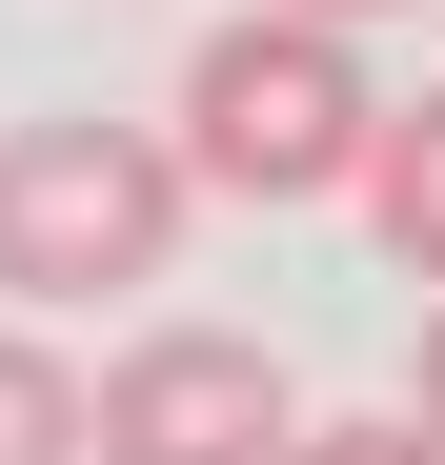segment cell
<instances>
[{
    "label": "cell",
    "mask_w": 445,
    "mask_h": 465,
    "mask_svg": "<svg viewBox=\"0 0 445 465\" xmlns=\"http://www.w3.org/2000/svg\"><path fill=\"white\" fill-rule=\"evenodd\" d=\"M364 142H385V82H364V41L263 21V0L183 61V102H163L183 203H344V183H364Z\"/></svg>",
    "instance_id": "6da1fadb"
},
{
    "label": "cell",
    "mask_w": 445,
    "mask_h": 465,
    "mask_svg": "<svg viewBox=\"0 0 445 465\" xmlns=\"http://www.w3.org/2000/svg\"><path fill=\"white\" fill-rule=\"evenodd\" d=\"M163 263H183L163 122H102V102L0 122V303H142Z\"/></svg>",
    "instance_id": "7a4b0ae2"
},
{
    "label": "cell",
    "mask_w": 445,
    "mask_h": 465,
    "mask_svg": "<svg viewBox=\"0 0 445 465\" xmlns=\"http://www.w3.org/2000/svg\"><path fill=\"white\" fill-rule=\"evenodd\" d=\"M283 364L243 324H142L102 384H82V465H283Z\"/></svg>",
    "instance_id": "3957f363"
},
{
    "label": "cell",
    "mask_w": 445,
    "mask_h": 465,
    "mask_svg": "<svg viewBox=\"0 0 445 465\" xmlns=\"http://www.w3.org/2000/svg\"><path fill=\"white\" fill-rule=\"evenodd\" d=\"M344 203L385 223V263H405V283H445V82L385 102V142H364V183H344Z\"/></svg>",
    "instance_id": "277c9868"
},
{
    "label": "cell",
    "mask_w": 445,
    "mask_h": 465,
    "mask_svg": "<svg viewBox=\"0 0 445 465\" xmlns=\"http://www.w3.org/2000/svg\"><path fill=\"white\" fill-rule=\"evenodd\" d=\"M0 465H82V364L41 324H0Z\"/></svg>",
    "instance_id": "5b68a950"
},
{
    "label": "cell",
    "mask_w": 445,
    "mask_h": 465,
    "mask_svg": "<svg viewBox=\"0 0 445 465\" xmlns=\"http://www.w3.org/2000/svg\"><path fill=\"white\" fill-rule=\"evenodd\" d=\"M283 465H445L405 405H344V425H283Z\"/></svg>",
    "instance_id": "8992f818"
},
{
    "label": "cell",
    "mask_w": 445,
    "mask_h": 465,
    "mask_svg": "<svg viewBox=\"0 0 445 465\" xmlns=\"http://www.w3.org/2000/svg\"><path fill=\"white\" fill-rule=\"evenodd\" d=\"M263 21H324V41H364V21H405V0H263Z\"/></svg>",
    "instance_id": "52a82bcc"
},
{
    "label": "cell",
    "mask_w": 445,
    "mask_h": 465,
    "mask_svg": "<svg viewBox=\"0 0 445 465\" xmlns=\"http://www.w3.org/2000/svg\"><path fill=\"white\" fill-rule=\"evenodd\" d=\"M405 425H425V445H445V303H425V384H405Z\"/></svg>",
    "instance_id": "ba28073f"
}]
</instances>
